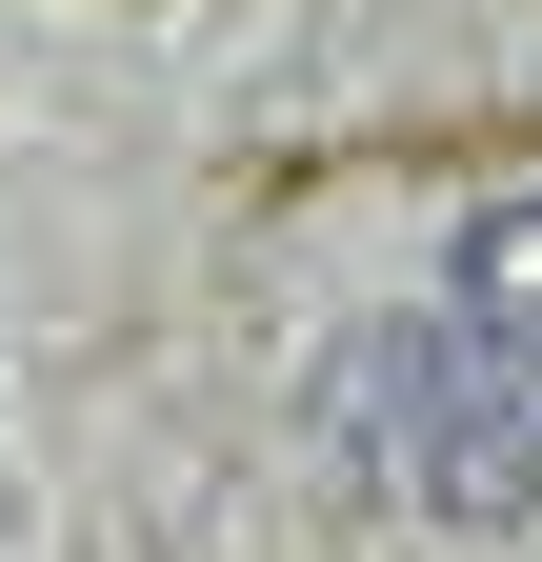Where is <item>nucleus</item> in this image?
I'll use <instances>...</instances> for the list:
<instances>
[{"instance_id": "1", "label": "nucleus", "mask_w": 542, "mask_h": 562, "mask_svg": "<svg viewBox=\"0 0 542 562\" xmlns=\"http://www.w3.org/2000/svg\"><path fill=\"white\" fill-rule=\"evenodd\" d=\"M362 422L402 442V503L422 522H522L542 503V362L483 322V302H422L362 362Z\"/></svg>"}, {"instance_id": "2", "label": "nucleus", "mask_w": 542, "mask_h": 562, "mask_svg": "<svg viewBox=\"0 0 542 562\" xmlns=\"http://www.w3.org/2000/svg\"><path fill=\"white\" fill-rule=\"evenodd\" d=\"M462 302H483V322L522 341V362H542V201H503V222L462 241Z\"/></svg>"}]
</instances>
